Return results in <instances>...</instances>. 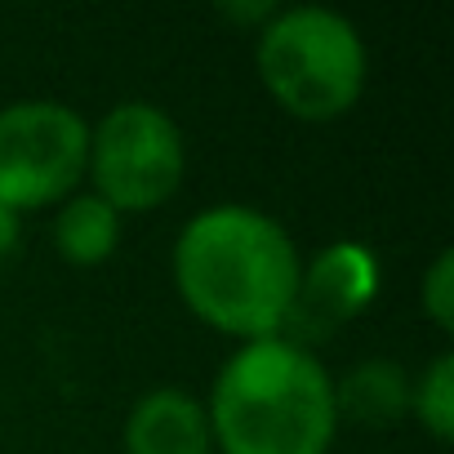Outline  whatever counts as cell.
Masks as SVG:
<instances>
[{
    "label": "cell",
    "mask_w": 454,
    "mask_h": 454,
    "mask_svg": "<svg viewBox=\"0 0 454 454\" xmlns=\"http://www.w3.org/2000/svg\"><path fill=\"white\" fill-rule=\"evenodd\" d=\"M410 419H419V427L436 441L450 445L454 441V352L441 348L410 387Z\"/></svg>",
    "instance_id": "cell-10"
},
{
    "label": "cell",
    "mask_w": 454,
    "mask_h": 454,
    "mask_svg": "<svg viewBox=\"0 0 454 454\" xmlns=\"http://www.w3.org/2000/svg\"><path fill=\"white\" fill-rule=\"evenodd\" d=\"M410 387H414V374L396 356H365L343 379H334L339 423H356L370 432L396 427L401 419H410Z\"/></svg>",
    "instance_id": "cell-8"
},
{
    "label": "cell",
    "mask_w": 454,
    "mask_h": 454,
    "mask_svg": "<svg viewBox=\"0 0 454 454\" xmlns=\"http://www.w3.org/2000/svg\"><path fill=\"white\" fill-rule=\"evenodd\" d=\"M218 454H330L339 436L334 374L290 339L237 343L205 396Z\"/></svg>",
    "instance_id": "cell-2"
},
{
    "label": "cell",
    "mask_w": 454,
    "mask_h": 454,
    "mask_svg": "<svg viewBox=\"0 0 454 454\" xmlns=\"http://www.w3.org/2000/svg\"><path fill=\"white\" fill-rule=\"evenodd\" d=\"M90 121L63 98L0 107V205L14 214L59 209L85 183Z\"/></svg>",
    "instance_id": "cell-5"
},
{
    "label": "cell",
    "mask_w": 454,
    "mask_h": 454,
    "mask_svg": "<svg viewBox=\"0 0 454 454\" xmlns=\"http://www.w3.org/2000/svg\"><path fill=\"white\" fill-rule=\"evenodd\" d=\"M183 178H187V138L165 107L147 98H121L98 121H90L85 183L121 218L169 205Z\"/></svg>",
    "instance_id": "cell-4"
},
{
    "label": "cell",
    "mask_w": 454,
    "mask_h": 454,
    "mask_svg": "<svg viewBox=\"0 0 454 454\" xmlns=\"http://www.w3.org/2000/svg\"><path fill=\"white\" fill-rule=\"evenodd\" d=\"M19 241H23V214H14V209L0 205V263L19 250Z\"/></svg>",
    "instance_id": "cell-13"
},
{
    "label": "cell",
    "mask_w": 454,
    "mask_h": 454,
    "mask_svg": "<svg viewBox=\"0 0 454 454\" xmlns=\"http://www.w3.org/2000/svg\"><path fill=\"white\" fill-rule=\"evenodd\" d=\"M277 10H281V5H272V0H241V5H237V0H223V5H218V14H223L227 23L246 27V32H259Z\"/></svg>",
    "instance_id": "cell-12"
},
{
    "label": "cell",
    "mask_w": 454,
    "mask_h": 454,
    "mask_svg": "<svg viewBox=\"0 0 454 454\" xmlns=\"http://www.w3.org/2000/svg\"><path fill=\"white\" fill-rule=\"evenodd\" d=\"M254 72L263 94L303 125L343 121L370 85L361 27L325 5L277 10L254 32Z\"/></svg>",
    "instance_id": "cell-3"
},
{
    "label": "cell",
    "mask_w": 454,
    "mask_h": 454,
    "mask_svg": "<svg viewBox=\"0 0 454 454\" xmlns=\"http://www.w3.org/2000/svg\"><path fill=\"white\" fill-rule=\"evenodd\" d=\"M125 218L94 192H72L54 214V250L72 268H103L121 250Z\"/></svg>",
    "instance_id": "cell-9"
},
{
    "label": "cell",
    "mask_w": 454,
    "mask_h": 454,
    "mask_svg": "<svg viewBox=\"0 0 454 454\" xmlns=\"http://www.w3.org/2000/svg\"><path fill=\"white\" fill-rule=\"evenodd\" d=\"M379 290H383L379 254L365 241H352V237L330 241L312 259H303L281 339L312 348V343L339 334L343 325H352L356 317H365L374 308Z\"/></svg>",
    "instance_id": "cell-6"
},
{
    "label": "cell",
    "mask_w": 454,
    "mask_h": 454,
    "mask_svg": "<svg viewBox=\"0 0 454 454\" xmlns=\"http://www.w3.org/2000/svg\"><path fill=\"white\" fill-rule=\"evenodd\" d=\"M303 254L286 223L259 205L218 200L174 237L169 277L183 308L214 334L254 343L286 330Z\"/></svg>",
    "instance_id": "cell-1"
},
{
    "label": "cell",
    "mask_w": 454,
    "mask_h": 454,
    "mask_svg": "<svg viewBox=\"0 0 454 454\" xmlns=\"http://www.w3.org/2000/svg\"><path fill=\"white\" fill-rule=\"evenodd\" d=\"M419 308L441 334L454 330V250H441L427 263L423 286H419Z\"/></svg>",
    "instance_id": "cell-11"
},
{
    "label": "cell",
    "mask_w": 454,
    "mask_h": 454,
    "mask_svg": "<svg viewBox=\"0 0 454 454\" xmlns=\"http://www.w3.org/2000/svg\"><path fill=\"white\" fill-rule=\"evenodd\" d=\"M121 454H218L205 396L178 383L147 387L121 423Z\"/></svg>",
    "instance_id": "cell-7"
}]
</instances>
